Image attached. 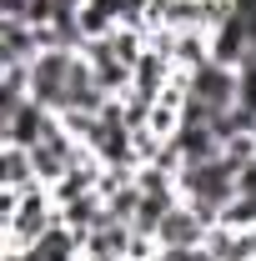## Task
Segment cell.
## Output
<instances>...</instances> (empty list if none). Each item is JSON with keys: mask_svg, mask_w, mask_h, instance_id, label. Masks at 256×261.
Here are the masks:
<instances>
[{"mask_svg": "<svg viewBox=\"0 0 256 261\" xmlns=\"http://www.w3.org/2000/svg\"><path fill=\"white\" fill-rule=\"evenodd\" d=\"M35 96L40 100H65V106H91V75L81 70V61H70V56H45V61L35 65Z\"/></svg>", "mask_w": 256, "mask_h": 261, "instance_id": "1", "label": "cell"}, {"mask_svg": "<svg viewBox=\"0 0 256 261\" xmlns=\"http://www.w3.org/2000/svg\"><path fill=\"white\" fill-rule=\"evenodd\" d=\"M191 186H196V196L216 201V196L231 191V171H226V166H196V171H191Z\"/></svg>", "mask_w": 256, "mask_h": 261, "instance_id": "2", "label": "cell"}, {"mask_svg": "<svg viewBox=\"0 0 256 261\" xmlns=\"http://www.w3.org/2000/svg\"><path fill=\"white\" fill-rule=\"evenodd\" d=\"M161 236L171 241V246H186L196 236V221L186 216V211H166V221H161Z\"/></svg>", "mask_w": 256, "mask_h": 261, "instance_id": "3", "label": "cell"}, {"mask_svg": "<svg viewBox=\"0 0 256 261\" xmlns=\"http://www.w3.org/2000/svg\"><path fill=\"white\" fill-rule=\"evenodd\" d=\"M31 261H65V241H61V236L35 241V256H31Z\"/></svg>", "mask_w": 256, "mask_h": 261, "instance_id": "4", "label": "cell"}]
</instances>
